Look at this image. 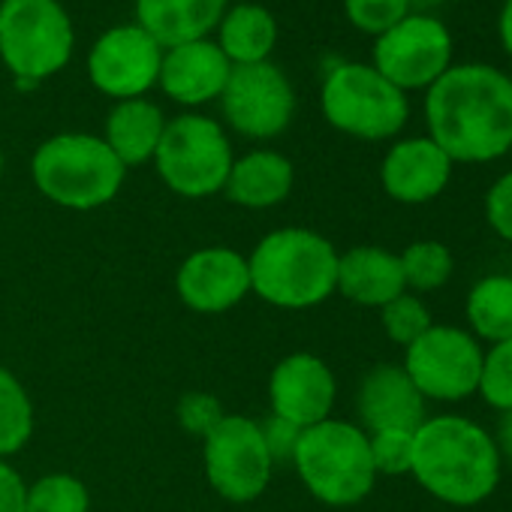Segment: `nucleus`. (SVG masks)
<instances>
[{
  "label": "nucleus",
  "mask_w": 512,
  "mask_h": 512,
  "mask_svg": "<svg viewBox=\"0 0 512 512\" xmlns=\"http://www.w3.org/2000/svg\"><path fill=\"white\" fill-rule=\"evenodd\" d=\"M428 136L452 163L485 166L512 151V76L470 61L452 64L425 91Z\"/></svg>",
  "instance_id": "obj_1"
},
{
  "label": "nucleus",
  "mask_w": 512,
  "mask_h": 512,
  "mask_svg": "<svg viewBox=\"0 0 512 512\" xmlns=\"http://www.w3.org/2000/svg\"><path fill=\"white\" fill-rule=\"evenodd\" d=\"M410 476L434 500L470 509L497 491L503 461L485 425L461 413H437L413 431Z\"/></svg>",
  "instance_id": "obj_2"
},
{
  "label": "nucleus",
  "mask_w": 512,
  "mask_h": 512,
  "mask_svg": "<svg viewBox=\"0 0 512 512\" xmlns=\"http://www.w3.org/2000/svg\"><path fill=\"white\" fill-rule=\"evenodd\" d=\"M250 293L284 311H308L335 296L338 247L308 226H284L247 256Z\"/></svg>",
  "instance_id": "obj_3"
},
{
  "label": "nucleus",
  "mask_w": 512,
  "mask_h": 512,
  "mask_svg": "<svg viewBox=\"0 0 512 512\" xmlns=\"http://www.w3.org/2000/svg\"><path fill=\"white\" fill-rule=\"evenodd\" d=\"M290 464L311 497L338 509L362 503L377 485L368 434L335 416L302 428Z\"/></svg>",
  "instance_id": "obj_4"
},
{
  "label": "nucleus",
  "mask_w": 512,
  "mask_h": 512,
  "mask_svg": "<svg viewBox=\"0 0 512 512\" xmlns=\"http://www.w3.org/2000/svg\"><path fill=\"white\" fill-rule=\"evenodd\" d=\"M31 175L49 202L70 211H94L121 193L127 169L100 136L58 133L34 151Z\"/></svg>",
  "instance_id": "obj_5"
},
{
  "label": "nucleus",
  "mask_w": 512,
  "mask_h": 512,
  "mask_svg": "<svg viewBox=\"0 0 512 512\" xmlns=\"http://www.w3.org/2000/svg\"><path fill=\"white\" fill-rule=\"evenodd\" d=\"M76 46V31L58 0H0V58L19 88H34L61 73Z\"/></svg>",
  "instance_id": "obj_6"
},
{
  "label": "nucleus",
  "mask_w": 512,
  "mask_h": 512,
  "mask_svg": "<svg viewBox=\"0 0 512 512\" xmlns=\"http://www.w3.org/2000/svg\"><path fill=\"white\" fill-rule=\"evenodd\" d=\"M320 106L338 133L362 142L395 139L410 121L407 94L383 79L371 64L356 61L329 70L320 91Z\"/></svg>",
  "instance_id": "obj_7"
},
{
  "label": "nucleus",
  "mask_w": 512,
  "mask_h": 512,
  "mask_svg": "<svg viewBox=\"0 0 512 512\" xmlns=\"http://www.w3.org/2000/svg\"><path fill=\"white\" fill-rule=\"evenodd\" d=\"M232 160V145L223 127L205 115H178L166 121L154 154L160 181L184 199H208L223 193Z\"/></svg>",
  "instance_id": "obj_8"
},
{
  "label": "nucleus",
  "mask_w": 512,
  "mask_h": 512,
  "mask_svg": "<svg viewBox=\"0 0 512 512\" xmlns=\"http://www.w3.org/2000/svg\"><path fill=\"white\" fill-rule=\"evenodd\" d=\"M485 347L464 329L434 323L410 347H404L401 368L425 401L458 404L476 395Z\"/></svg>",
  "instance_id": "obj_9"
},
{
  "label": "nucleus",
  "mask_w": 512,
  "mask_h": 512,
  "mask_svg": "<svg viewBox=\"0 0 512 512\" xmlns=\"http://www.w3.org/2000/svg\"><path fill=\"white\" fill-rule=\"evenodd\" d=\"M202 461L208 485L229 503L263 497L275 473L260 422L241 413H226L214 431L202 437Z\"/></svg>",
  "instance_id": "obj_10"
},
{
  "label": "nucleus",
  "mask_w": 512,
  "mask_h": 512,
  "mask_svg": "<svg viewBox=\"0 0 512 512\" xmlns=\"http://www.w3.org/2000/svg\"><path fill=\"white\" fill-rule=\"evenodd\" d=\"M455 43L443 19L410 13L374 40L371 67L395 88L428 91L452 67Z\"/></svg>",
  "instance_id": "obj_11"
},
{
  "label": "nucleus",
  "mask_w": 512,
  "mask_h": 512,
  "mask_svg": "<svg viewBox=\"0 0 512 512\" xmlns=\"http://www.w3.org/2000/svg\"><path fill=\"white\" fill-rule=\"evenodd\" d=\"M226 124L256 142L281 136L296 115V94L287 73L269 61L232 67L220 94Z\"/></svg>",
  "instance_id": "obj_12"
},
{
  "label": "nucleus",
  "mask_w": 512,
  "mask_h": 512,
  "mask_svg": "<svg viewBox=\"0 0 512 512\" xmlns=\"http://www.w3.org/2000/svg\"><path fill=\"white\" fill-rule=\"evenodd\" d=\"M163 64V46L142 31L139 25H118L106 31L88 55V79L91 85L121 100H139L145 97L157 79Z\"/></svg>",
  "instance_id": "obj_13"
},
{
  "label": "nucleus",
  "mask_w": 512,
  "mask_h": 512,
  "mask_svg": "<svg viewBox=\"0 0 512 512\" xmlns=\"http://www.w3.org/2000/svg\"><path fill=\"white\" fill-rule=\"evenodd\" d=\"M175 293L193 314L232 311L250 296L247 256L226 244L193 250L175 272Z\"/></svg>",
  "instance_id": "obj_14"
},
{
  "label": "nucleus",
  "mask_w": 512,
  "mask_h": 512,
  "mask_svg": "<svg viewBox=\"0 0 512 512\" xmlns=\"http://www.w3.org/2000/svg\"><path fill=\"white\" fill-rule=\"evenodd\" d=\"M338 380L326 359L314 353H290L269 374V407L296 428H311L332 416Z\"/></svg>",
  "instance_id": "obj_15"
},
{
  "label": "nucleus",
  "mask_w": 512,
  "mask_h": 512,
  "mask_svg": "<svg viewBox=\"0 0 512 512\" xmlns=\"http://www.w3.org/2000/svg\"><path fill=\"white\" fill-rule=\"evenodd\" d=\"M455 163L431 136H410L392 142L380 163V184L392 202L425 205L434 202L452 181Z\"/></svg>",
  "instance_id": "obj_16"
},
{
  "label": "nucleus",
  "mask_w": 512,
  "mask_h": 512,
  "mask_svg": "<svg viewBox=\"0 0 512 512\" xmlns=\"http://www.w3.org/2000/svg\"><path fill=\"white\" fill-rule=\"evenodd\" d=\"M428 401L398 362L374 365L356 389V416L365 434L374 431H416L428 416Z\"/></svg>",
  "instance_id": "obj_17"
},
{
  "label": "nucleus",
  "mask_w": 512,
  "mask_h": 512,
  "mask_svg": "<svg viewBox=\"0 0 512 512\" xmlns=\"http://www.w3.org/2000/svg\"><path fill=\"white\" fill-rule=\"evenodd\" d=\"M229 73L232 64L214 40H193L163 52L157 82L169 100L181 106H202L220 100Z\"/></svg>",
  "instance_id": "obj_18"
},
{
  "label": "nucleus",
  "mask_w": 512,
  "mask_h": 512,
  "mask_svg": "<svg viewBox=\"0 0 512 512\" xmlns=\"http://www.w3.org/2000/svg\"><path fill=\"white\" fill-rule=\"evenodd\" d=\"M335 293H341L347 302L362 308H383L401 293L404 272L398 253L380 247V244H356L344 253H338V284Z\"/></svg>",
  "instance_id": "obj_19"
},
{
  "label": "nucleus",
  "mask_w": 512,
  "mask_h": 512,
  "mask_svg": "<svg viewBox=\"0 0 512 512\" xmlns=\"http://www.w3.org/2000/svg\"><path fill=\"white\" fill-rule=\"evenodd\" d=\"M296 184V169L293 160H287L281 151H250L238 160H232L229 178L223 184V196L241 208H275L287 202Z\"/></svg>",
  "instance_id": "obj_20"
},
{
  "label": "nucleus",
  "mask_w": 512,
  "mask_h": 512,
  "mask_svg": "<svg viewBox=\"0 0 512 512\" xmlns=\"http://www.w3.org/2000/svg\"><path fill=\"white\" fill-rule=\"evenodd\" d=\"M229 0H136V25L163 49L205 40L223 19Z\"/></svg>",
  "instance_id": "obj_21"
},
{
  "label": "nucleus",
  "mask_w": 512,
  "mask_h": 512,
  "mask_svg": "<svg viewBox=\"0 0 512 512\" xmlns=\"http://www.w3.org/2000/svg\"><path fill=\"white\" fill-rule=\"evenodd\" d=\"M163 130H166V118L157 103H151L145 97L121 100L106 118L103 142L124 163V169H130V166H142V163L154 160Z\"/></svg>",
  "instance_id": "obj_22"
},
{
  "label": "nucleus",
  "mask_w": 512,
  "mask_h": 512,
  "mask_svg": "<svg viewBox=\"0 0 512 512\" xmlns=\"http://www.w3.org/2000/svg\"><path fill=\"white\" fill-rule=\"evenodd\" d=\"M217 28H220L217 46L232 67L269 61L278 43V22L260 4H241L226 10Z\"/></svg>",
  "instance_id": "obj_23"
},
{
  "label": "nucleus",
  "mask_w": 512,
  "mask_h": 512,
  "mask_svg": "<svg viewBox=\"0 0 512 512\" xmlns=\"http://www.w3.org/2000/svg\"><path fill=\"white\" fill-rule=\"evenodd\" d=\"M467 332L482 344H497L512 338V275L494 272L479 278L464 299Z\"/></svg>",
  "instance_id": "obj_24"
},
{
  "label": "nucleus",
  "mask_w": 512,
  "mask_h": 512,
  "mask_svg": "<svg viewBox=\"0 0 512 512\" xmlns=\"http://www.w3.org/2000/svg\"><path fill=\"white\" fill-rule=\"evenodd\" d=\"M398 260H401V272H404V287H407V293H416V296L443 290L455 275V256H452L449 244H443L437 238L410 241L398 253Z\"/></svg>",
  "instance_id": "obj_25"
},
{
  "label": "nucleus",
  "mask_w": 512,
  "mask_h": 512,
  "mask_svg": "<svg viewBox=\"0 0 512 512\" xmlns=\"http://www.w3.org/2000/svg\"><path fill=\"white\" fill-rule=\"evenodd\" d=\"M34 434V401L22 380L0 365V458H10L28 446Z\"/></svg>",
  "instance_id": "obj_26"
},
{
  "label": "nucleus",
  "mask_w": 512,
  "mask_h": 512,
  "mask_svg": "<svg viewBox=\"0 0 512 512\" xmlns=\"http://www.w3.org/2000/svg\"><path fill=\"white\" fill-rule=\"evenodd\" d=\"M25 512H91V491L73 473H46L28 485Z\"/></svg>",
  "instance_id": "obj_27"
},
{
  "label": "nucleus",
  "mask_w": 512,
  "mask_h": 512,
  "mask_svg": "<svg viewBox=\"0 0 512 512\" xmlns=\"http://www.w3.org/2000/svg\"><path fill=\"white\" fill-rule=\"evenodd\" d=\"M476 395L494 413L512 410V338L488 344V350L482 353V371H479Z\"/></svg>",
  "instance_id": "obj_28"
},
{
  "label": "nucleus",
  "mask_w": 512,
  "mask_h": 512,
  "mask_svg": "<svg viewBox=\"0 0 512 512\" xmlns=\"http://www.w3.org/2000/svg\"><path fill=\"white\" fill-rule=\"evenodd\" d=\"M380 326L392 344L410 347L422 332H428L434 326V317H431V308L425 305L422 296L401 293L398 299H392L389 305L380 308Z\"/></svg>",
  "instance_id": "obj_29"
},
{
  "label": "nucleus",
  "mask_w": 512,
  "mask_h": 512,
  "mask_svg": "<svg viewBox=\"0 0 512 512\" xmlns=\"http://www.w3.org/2000/svg\"><path fill=\"white\" fill-rule=\"evenodd\" d=\"M344 13L362 34L380 37L404 16H410V0H344Z\"/></svg>",
  "instance_id": "obj_30"
},
{
  "label": "nucleus",
  "mask_w": 512,
  "mask_h": 512,
  "mask_svg": "<svg viewBox=\"0 0 512 512\" xmlns=\"http://www.w3.org/2000/svg\"><path fill=\"white\" fill-rule=\"evenodd\" d=\"M368 446L377 476H410L413 431H374L368 434Z\"/></svg>",
  "instance_id": "obj_31"
},
{
  "label": "nucleus",
  "mask_w": 512,
  "mask_h": 512,
  "mask_svg": "<svg viewBox=\"0 0 512 512\" xmlns=\"http://www.w3.org/2000/svg\"><path fill=\"white\" fill-rule=\"evenodd\" d=\"M223 416H226V410H223L220 398H214L211 392H187L178 401V422L193 437H208Z\"/></svg>",
  "instance_id": "obj_32"
},
{
  "label": "nucleus",
  "mask_w": 512,
  "mask_h": 512,
  "mask_svg": "<svg viewBox=\"0 0 512 512\" xmlns=\"http://www.w3.org/2000/svg\"><path fill=\"white\" fill-rule=\"evenodd\" d=\"M482 211H485V223L488 229L512 244V169L503 172L485 193V202H482Z\"/></svg>",
  "instance_id": "obj_33"
},
{
  "label": "nucleus",
  "mask_w": 512,
  "mask_h": 512,
  "mask_svg": "<svg viewBox=\"0 0 512 512\" xmlns=\"http://www.w3.org/2000/svg\"><path fill=\"white\" fill-rule=\"evenodd\" d=\"M260 431H263V437H266V446H269V452H272V461H275V464H290L302 428H296L293 422H287V419L269 413V419L260 422Z\"/></svg>",
  "instance_id": "obj_34"
},
{
  "label": "nucleus",
  "mask_w": 512,
  "mask_h": 512,
  "mask_svg": "<svg viewBox=\"0 0 512 512\" xmlns=\"http://www.w3.org/2000/svg\"><path fill=\"white\" fill-rule=\"evenodd\" d=\"M25 497L28 482L7 458H0V512H25Z\"/></svg>",
  "instance_id": "obj_35"
},
{
  "label": "nucleus",
  "mask_w": 512,
  "mask_h": 512,
  "mask_svg": "<svg viewBox=\"0 0 512 512\" xmlns=\"http://www.w3.org/2000/svg\"><path fill=\"white\" fill-rule=\"evenodd\" d=\"M491 437H494V446H497V452H500L503 467H512V410L500 413L497 428L491 431Z\"/></svg>",
  "instance_id": "obj_36"
},
{
  "label": "nucleus",
  "mask_w": 512,
  "mask_h": 512,
  "mask_svg": "<svg viewBox=\"0 0 512 512\" xmlns=\"http://www.w3.org/2000/svg\"><path fill=\"white\" fill-rule=\"evenodd\" d=\"M497 40L506 52V58L512 61V0H503L500 16H497Z\"/></svg>",
  "instance_id": "obj_37"
},
{
  "label": "nucleus",
  "mask_w": 512,
  "mask_h": 512,
  "mask_svg": "<svg viewBox=\"0 0 512 512\" xmlns=\"http://www.w3.org/2000/svg\"><path fill=\"white\" fill-rule=\"evenodd\" d=\"M437 4H440V0H410V10L413 13H431Z\"/></svg>",
  "instance_id": "obj_38"
},
{
  "label": "nucleus",
  "mask_w": 512,
  "mask_h": 512,
  "mask_svg": "<svg viewBox=\"0 0 512 512\" xmlns=\"http://www.w3.org/2000/svg\"><path fill=\"white\" fill-rule=\"evenodd\" d=\"M4 166H7V160H4V148H0V178H4Z\"/></svg>",
  "instance_id": "obj_39"
}]
</instances>
